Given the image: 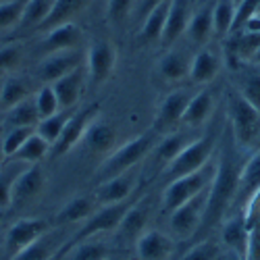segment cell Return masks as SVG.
I'll return each mask as SVG.
<instances>
[{
  "mask_svg": "<svg viewBox=\"0 0 260 260\" xmlns=\"http://www.w3.org/2000/svg\"><path fill=\"white\" fill-rule=\"evenodd\" d=\"M221 148L216 154V167H214V177L208 187V202L204 210V219L200 225V231H208L216 223L223 221L227 210L233 206L237 196V185H240L242 167L246 160L240 158L242 150L235 146L229 125L221 136Z\"/></svg>",
  "mask_w": 260,
  "mask_h": 260,
  "instance_id": "6da1fadb",
  "label": "cell"
},
{
  "mask_svg": "<svg viewBox=\"0 0 260 260\" xmlns=\"http://www.w3.org/2000/svg\"><path fill=\"white\" fill-rule=\"evenodd\" d=\"M227 125L242 152H254L260 146V113L237 90L227 94Z\"/></svg>",
  "mask_w": 260,
  "mask_h": 260,
  "instance_id": "7a4b0ae2",
  "label": "cell"
},
{
  "mask_svg": "<svg viewBox=\"0 0 260 260\" xmlns=\"http://www.w3.org/2000/svg\"><path fill=\"white\" fill-rule=\"evenodd\" d=\"M158 140H160V134H156L154 129H150V132L125 142L123 146L115 148L111 154H106L100 169H96L94 177L98 181H106V179H111L115 175L132 171L136 165H140L150 152H152L154 146L158 144Z\"/></svg>",
  "mask_w": 260,
  "mask_h": 260,
  "instance_id": "3957f363",
  "label": "cell"
},
{
  "mask_svg": "<svg viewBox=\"0 0 260 260\" xmlns=\"http://www.w3.org/2000/svg\"><path fill=\"white\" fill-rule=\"evenodd\" d=\"M216 144H219V134H214V132L200 136V138H193L181 152L162 169V177L173 181L177 177L189 175V173L206 167L214 158Z\"/></svg>",
  "mask_w": 260,
  "mask_h": 260,
  "instance_id": "277c9868",
  "label": "cell"
},
{
  "mask_svg": "<svg viewBox=\"0 0 260 260\" xmlns=\"http://www.w3.org/2000/svg\"><path fill=\"white\" fill-rule=\"evenodd\" d=\"M136 200L132 198H127L123 202H117V204H104L102 208L94 210L92 216H88V219L83 221L81 229L71 237V242L67 246H62L58 252H54L52 260H60L64 254H67L75 244L83 242V240H90V237H96L98 233H106V231H117L121 221H123V216L125 212L129 210V206H132Z\"/></svg>",
  "mask_w": 260,
  "mask_h": 260,
  "instance_id": "5b68a950",
  "label": "cell"
},
{
  "mask_svg": "<svg viewBox=\"0 0 260 260\" xmlns=\"http://www.w3.org/2000/svg\"><path fill=\"white\" fill-rule=\"evenodd\" d=\"M214 167H216V158H212L206 167L189 173V175H183V177H177V179L169 181V185L162 191V210L165 212H173L177 206L185 204L193 196H198L200 191L208 189L210 181L214 177Z\"/></svg>",
  "mask_w": 260,
  "mask_h": 260,
  "instance_id": "8992f818",
  "label": "cell"
},
{
  "mask_svg": "<svg viewBox=\"0 0 260 260\" xmlns=\"http://www.w3.org/2000/svg\"><path fill=\"white\" fill-rule=\"evenodd\" d=\"M206 202H208V189L200 191L198 196H193L185 204H181L173 212H169L171 214V219H169L171 233L175 237H179V240H189V237H193V233L200 231Z\"/></svg>",
  "mask_w": 260,
  "mask_h": 260,
  "instance_id": "52a82bcc",
  "label": "cell"
},
{
  "mask_svg": "<svg viewBox=\"0 0 260 260\" xmlns=\"http://www.w3.org/2000/svg\"><path fill=\"white\" fill-rule=\"evenodd\" d=\"M96 117H100V106H96V104H94V106H85L83 111L71 115L69 121L64 123L62 134L58 136V140H56V142L52 144V148H50V156H52V158H60V156H64V154H69L79 142H83L85 132H88L90 123H92Z\"/></svg>",
  "mask_w": 260,
  "mask_h": 260,
  "instance_id": "ba28073f",
  "label": "cell"
},
{
  "mask_svg": "<svg viewBox=\"0 0 260 260\" xmlns=\"http://www.w3.org/2000/svg\"><path fill=\"white\" fill-rule=\"evenodd\" d=\"M117 67V48L108 40L92 42L88 52H85V71H88V81L94 85L104 83L113 75Z\"/></svg>",
  "mask_w": 260,
  "mask_h": 260,
  "instance_id": "9c48e42d",
  "label": "cell"
},
{
  "mask_svg": "<svg viewBox=\"0 0 260 260\" xmlns=\"http://www.w3.org/2000/svg\"><path fill=\"white\" fill-rule=\"evenodd\" d=\"M46 233H50V223L46 219H40V216L21 219L9 227L7 237H5V248L9 256H15L21 250H25L27 246H31L34 242H38L40 237H44Z\"/></svg>",
  "mask_w": 260,
  "mask_h": 260,
  "instance_id": "30bf717a",
  "label": "cell"
},
{
  "mask_svg": "<svg viewBox=\"0 0 260 260\" xmlns=\"http://www.w3.org/2000/svg\"><path fill=\"white\" fill-rule=\"evenodd\" d=\"M189 100H191V94H189L187 90L169 92V94L160 100V104H158V108H156L154 123H152L154 132L160 134V136H165V134H169L177 123H181L183 113H185Z\"/></svg>",
  "mask_w": 260,
  "mask_h": 260,
  "instance_id": "8fae6325",
  "label": "cell"
},
{
  "mask_svg": "<svg viewBox=\"0 0 260 260\" xmlns=\"http://www.w3.org/2000/svg\"><path fill=\"white\" fill-rule=\"evenodd\" d=\"M79 64H83V56L77 48L73 50H60V52H50L38 64V77L44 83H54L62 75L71 73L77 69Z\"/></svg>",
  "mask_w": 260,
  "mask_h": 260,
  "instance_id": "7c38bea8",
  "label": "cell"
},
{
  "mask_svg": "<svg viewBox=\"0 0 260 260\" xmlns=\"http://www.w3.org/2000/svg\"><path fill=\"white\" fill-rule=\"evenodd\" d=\"M173 248V240L158 229H146L136 240L138 260H171Z\"/></svg>",
  "mask_w": 260,
  "mask_h": 260,
  "instance_id": "4fadbf2b",
  "label": "cell"
},
{
  "mask_svg": "<svg viewBox=\"0 0 260 260\" xmlns=\"http://www.w3.org/2000/svg\"><path fill=\"white\" fill-rule=\"evenodd\" d=\"M44 183L46 175L38 162L23 167L13 185V204H27L44 189Z\"/></svg>",
  "mask_w": 260,
  "mask_h": 260,
  "instance_id": "5bb4252c",
  "label": "cell"
},
{
  "mask_svg": "<svg viewBox=\"0 0 260 260\" xmlns=\"http://www.w3.org/2000/svg\"><path fill=\"white\" fill-rule=\"evenodd\" d=\"M85 79H88V71H85V62H83V64H79L77 69H73L71 73L62 75L60 79L50 83L54 88V92H56L60 111H71V108L79 102Z\"/></svg>",
  "mask_w": 260,
  "mask_h": 260,
  "instance_id": "9a60e30c",
  "label": "cell"
},
{
  "mask_svg": "<svg viewBox=\"0 0 260 260\" xmlns=\"http://www.w3.org/2000/svg\"><path fill=\"white\" fill-rule=\"evenodd\" d=\"M189 17H191V0H171L165 31L160 36V46L169 48V46L175 44V42L185 34Z\"/></svg>",
  "mask_w": 260,
  "mask_h": 260,
  "instance_id": "2e32d148",
  "label": "cell"
},
{
  "mask_svg": "<svg viewBox=\"0 0 260 260\" xmlns=\"http://www.w3.org/2000/svg\"><path fill=\"white\" fill-rule=\"evenodd\" d=\"M83 146L88 148L92 154H111L117 148V129H115V125L96 117L90 123L85 136H83Z\"/></svg>",
  "mask_w": 260,
  "mask_h": 260,
  "instance_id": "e0dca14e",
  "label": "cell"
},
{
  "mask_svg": "<svg viewBox=\"0 0 260 260\" xmlns=\"http://www.w3.org/2000/svg\"><path fill=\"white\" fill-rule=\"evenodd\" d=\"M136 187V175L132 173H121V175H115L106 181H100L94 198L98 200V204H117V202H123L132 196V191Z\"/></svg>",
  "mask_w": 260,
  "mask_h": 260,
  "instance_id": "ac0fdd59",
  "label": "cell"
},
{
  "mask_svg": "<svg viewBox=\"0 0 260 260\" xmlns=\"http://www.w3.org/2000/svg\"><path fill=\"white\" fill-rule=\"evenodd\" d=\"M81 42V29L77 23H62L56 25L48 31H44V38L40 40V46L42 50L50 52H60V50H73L79 46Z\"/></svg>",
  "mask_w": 260,
  "mask_h": 260,
  "instance_id": "d6986e66",
  "label": "cell"
},
{
  "mask_svg": "<svg viewBox=\"0 0 260 260\" xmlns=\"http://www.w3.org/2000/svg\"><path fill=\"white\" fill-rule=\"evenodd\" d=\"M221 237H223V244L229 248V252L240 254V256H244V260H246L250 229H248V223H246L244 212H237V214L227 216V219L223 221Z\"/></svg>",
  "mask_w": 260,
  "mask_h": 260,
  "instance_id": "ffe728a7",
  "label": "cell"
},
{
  "mask_svg": "<svg viewBox=\"0 0 260 260\" xmlns=\"http://www.w3.org/2000/svg\"><path fill=\"white\" fill-rule=\"evenodd\" d=\"M260 189V146L252 152V156L244 162L242 175H240V185H237V196L235 202L237 206H246V202Z\"/></svg>",
  "mask_w": 260,
  "mask_h": 260,
  "instance_id": "44dd1931",
  "label": "cell"
},
{
  "mask_svg": "<svg viewBox=\"0 0 260 260\" xmlns=\"http://www.w3.org/2000/svg\"><path fill=\"white\" fill-rule=\"evenodd\" d=\"M92 0H52V7L46 15V19L40 23V31H48L56 25L71 23V21L90 7Z\"/></svg>",
  "mask_w": 260,
  "mask_h": 260,
  "instance_id": "7402d4cb",
  "label": "cell"
},
{
  "mask_svg": "<svg viewBox=\"0 0 260 260\" xmlns=\"http://www.w3.org/2000/svg\"><path fill=\"white\" fill-rule=\"evenodd\" d=\"M221 71V56L212 50H200L198 54L191 56L189 64V79L198 85L210 83Z\"/></svg>",
  "mask_w": 260,
  "mask_h": 260,
  "instance_id": "603a6c76",
  "label": "cell"
},
{
  "mask_svg": "<svg viewBox=\"0 0 260 260\" xmlns=\"http://www.w3.org/2000/svg\"><path fill=\"white\" fill-rule=\"evenodd\" d=\"M212 111H214V94H212V90L204 88L198 94L191 96L181 123L187 127H200L210 119Z\"/></svg>",
  "mask_w": 260,
  "mask_h": 260,
  "instance_id": "cb8c5ba5",
  "label": "cell"
},
{
  "mask_svg": "<svg viewBox=\"0 0 260 260\" xmlns=\"http://www.w3.org/2000/svg\"><path fill=\"white\" fill-rule=\"evenodd\" d=\"M212 7L214 3H208L200 7L198 11H193L189 17V23L185 29V36L193 44H206V42L214 36V25H212Z\"/></svg>",
  "mask_w": 260,
  "mask_h": 260,
  "instance_id": "d4e9b609",
  "label": "cell"
},
{
  "mask_svg": "<svg viewBox=\"0 0 260 260\" xmlns=\"http://www.w3.org/2000/svg\"><path fill=\"white\" fill-rule=\"evenodd\" d=\"M148 216H150V204L146 198L142 200H136L132 206H129V210L125 212L123 221L119 225V235L123 237H138L146 231V223H148Z\"/></svg>",
  "mask_w": 260,
  "mask_h": 260,
  "instance_id": "484cf974",
  "label": "cell"
},
{
  "mask_svg": "<svg viewBox=\"0 0 260 260\" xmlns=\"http://www.w3.org/2000/svg\"><path fill=\"white\" fill-rule=\"evenodd\" d=\"M96 210V200L85 196V193H81V196H73L71 200H67L60 210L56 212V223L58 225H64V223H81L85 221L88 216H92Z\"/></svg>",
  "mask_w": 260,
  "mask_h": 260,
  "instance_id": "4316f807",
  "label": "cell"
},
{
  "mask_svg": "<svg viewBox=\"0 0 260 260\" xmlns=\"http://www.w3.org/2000/svg\"><path fill=\"white\" fill-rule=\"evenodd\" d=\"M171 0H165L158 7H154L144 19H142V27H140V42L142 44H150V42H160V36L165 31L167 23V15H169Z\"/></svg>",
  "mask_w": 260,
  "mask_h": 260,
  "instance_id": "83f0119b",
  "label": "cell"
},
{
  "mask_svg": "<svg viewBox=\"0 0 260 260\" xmlns=\"http://www.w3.org/2000/svg\"><path fill=\"white\" fill-rule=\"evenodd\" d=\"M189 64L191 56L181 50H171L158 60V73L167 81H179L183 77H189Z\"/></svg>",
  "mask_w": 260,
  "mask_h": 260,
  "instance_id": "f1b7e54d",
  "label": "cell"
},
{
  "mask_svg": "<svg viewBox=\"0 0 260 260\" xmlns=\"http://www.w3.org/2000/svg\"><path fill=\"white\" fill-rule=\"evenodd\" d=\"M189 142H191V140L185 138L183 134H165V136H160L158 144L154 146L152 154H154V158L158 160V165L165 169Z\"/></svg>",
  "mask_w": 260,
  "mask_h": 260,
  "instance_id": "f546056e",
  "label": "cell"
},
{
  "mask_svg": "<svg viewBox=\"0 0 260 260\" xmlns=\"http://www.w3.org/2000/svg\"><path fill=\"white\" fill-rule=\"evenodd\" d=\"M25 98H29V85L23 77L11 75L3 81V88H0V108L9 111V108L23 102Z\"/></svg>",
  "mask_w": 260,
  "mask_h": 260,
  "instance_id": "4dcf8cb0",
  "label": "cell"
},
{
  "mask_svg": "<svg viewBox=\"0 0 260 260\" xmlns=\"http://www.w3.org/2000/svg\"><path fill=\"white\" fill-rule=\"evenodd\" d=\"M5 123L9 127H36L40 123V115L36 108V100L34 98H25L23 102L15 104L13 108L7 111V119Z\"/></svg>",
  "mask_w": 260,
  "mask_h": 260,
  "instance_id": "1f68e13d",
  "label": "cell"
},
{
  "mask_svg": "<svg viewBox=\"0 0 260 260\" xmlns=\"http://www.w3.org/2000/svg\"><path fill=\"white\" fill-rule=\"evenodd\" d=\"M50 154V144L42 138V136H38L36 132L27 138V142L21 146L17 152H15V160H19V162H27V165H34V162H40L44 156H48Z\"/></svg>",
  "mask_w": 260,
  "mask_h": 260,
  "instance_id": "d6a6232c",
  "label": "cell"
},
{
  "mask_svg": "<svg viewBox=\"0 0 260 260\" xmlns=\"http://www.w3.org/2000/svg\"><path fill=\"white\" fill-rule=\"evenodd\" d=\"M235 19V3L233 0H216L212 7V25H214V36L227 38L231 36Z\"/></svg>",
  "mask_w": 260,
  "mask_h": 260,
  "instance_id": "836d02e7",
  "label": "cell"
},
{
  "mask_svg": "<svg viewBox=\"0 0 260 260\" xmlns=\"http://www.w3.org/2000/svg\"><path fill=\"white\" fill-rule=\"evenodd\" d=\"M67 260H108L111 258V252H108V246L96 237H90V240H83L79 244H75L69 252Z\"/></svg>",
  "mask_w": 260,
  "mask_h": 260,
  "instance_id": "e575fe53",
  "label": "cell"
},
{
  "mask_svg": "<svg viewBox=\"0 0 260 260\" xmlns=\"http://www.w3.org/2000/svg\"><path fill=\"white\" fill-rule=\"evenodd\" d=\"M13 162L11 165H0V210H7L13 206V185H15V179L21 173V165L15 158H11Z\"/></svg>",
  "mask_w": 260,
  "mask_h": 260,
  "instance_id": "d590c367",
  "label": "cell"
},
{
  "mask_svg": "<svg viewBox=\"0 0 260 260\" xmlns=\"http://www.w3.org/2000/svg\"><path fill=\"white\" fill-rule=\"evenodd\" d=\"M69 111H58L56 115L52 117H46V119H40V123L36 125V134L42 136L52 148V144L58 140V136L62 134V129H64V123L69 121Z\"/></svg>",
  "mask_w": 260,
  "mask_h": 260,
  "instance_id": "8d00e7d4",
  "label": "cell"
},
{
  "mask_svg": "<svg viewBox=\"0 0 260 260\" xmlns=\"http://www.w3.org/2000/svg\"><path fill=\"white\" fill-rule=\"evenodd\" d=\"M52 7V0H25L23 17H21V27H40V23L46 19Z\"/></svg>",
  "mask_w": 260,
  "mask_h": 260,
  "instance_id": "74e56055",
  "label": "cell"
},
{
  "mask_svg": "<svg viewBox=\"0 0 260 260\" xmlns=\"http://www.w3.org/2000/svg\"><path fill=\"white\" fill-rule=\"evenodd\" d=\"M52 248H54L52 237H50V233H46L44 237H40L38 242H34L25 250H21L19 254L11 256V260H52V256H54Z\"/></svg>",
  "mask_w": 260,
  "mask_h": 260,
  "instance_id": "f35d334b",
  "label": "cell"
},
{
  "mask_svg": "<svg viewBox=\"0 0 260 260\" xmlns=\"http://www.w3.org/2000/svg\"><path fill=\"white\" fill-rule=\"evenodd\" d=\"M36 100V108H38V115L40 119H46V117H52L60 111V104H58V98H56V92L50 83H44L42 88L38 90V94L34 96Z\"/></svg>",
  "mask_w": 260,
  "mask_h": 260,
  "instance_id": "ab89813d",
  "label": "cell"
},
{
  "mask_svg": "<svg viewBox=\"0 0 260 260\" xmlns=\"http://www.w3.org/2000/svg\"><path fill=\"white\" fill-rule=\"evenodd\" d=\"M25 0H7L0 3V29H11L21 23Z\"/></svg>",
  "mask_w": 260,
  "mask_h": 260,
  "instance_id": "60d3db41",
  "label": "cell"
},
{
  "mask_svg": "<svg viewBox=\"0 0 260 260\" xmlns=\"http://www.w3.org/2000/svg\"><path fill=\"white\" fill-rule=\"evenodd\" d=\"M36 132V127H11L9 134L5 136V140L0 142L3 144V152L7 158H13L17 150L27 142V138Z\"/></svg>",
  "mask_w": 260,
  "mask_h": 260,
  "instance_id": "b9f144b4",
  "label": "cell"
},
{
  "mask_svg": "<svg viewBox=\"0 0 260 260\" xmlns=\"http://www.w3.org/2000/svg\"><path fill=\"white\" fill-rule=\"evenodd\" d=\"M237 92L260 113V73H246L237 83Z\"/></svg>",
  "mask_w": 260,
  "mask_h": 260,
  "instance_id": "7bdbcfd3",
  "label": "cell"
},
{
  "mask_svg": "<svg viewBox=\"0 0 260 260\" xmlns=\"http://www.w3.org/2000/svg\"><path fill=\"white\" fill-rule=\"evenodd\" d=\"M221 258V244L214 240H202L191 246L181 260H219Z\"/></svg>",
  "mask_w": 260,
  "mask_h": 260,
  "instance_id": "ee69618b",
  "label": "cell"
},
{
  "mask_svg": "<svg viewBox=\"0 0 260 260\" xmlns=\"http://www.w3.org/2000/svg\"><path fill=\"white\" fill-rule=\"evenodd\" d=\"M258 11H260V0H242V3L235 7V19H233L231 34L242 31L248 25V21L258 15Z\"/></svg>",
  "mask_w": 260,
  "mask_h": 260,
  "instance_id": "f6af8a7d",
  "label": "cell"
},
{
  "mask_svg": "<svg viewBox=\"0 0 260 260\" xmlns=\"http://www.w3.org/2000/svg\"><path fill=\"white\" fill-rule=\"evenodd\" d=\"M23 60V46L17 42H9V44H0V71H11L19 67Z\"/></svg>",
  "mask_w": 260,
  "mask_h": 260,
  "instance_id": "bcb514c9",
  "label": "cell"
},
{
  "mask_svg": "<svg viewBox=\"0 0 260 260\" xmlns=\"http://www.w3.org/2000/svg\"><path fill=\"white\" fill-rule=\"evenodd\" d=\"M136 0H106V19L113 25H121L127 21L129 13L134 9Z\"/></svg>",
  "mask_w": 260,
  "mask_h": 260,
  "instance_id": "7dc6e473",
  "label": "cell"
},
{
  "mask_svg": "<svg viewBox=\"0 0 260 260\" xmlns=\"http://www.w3.org/2000/svg\"><path fill=\"white\" fill-rule=\"evenodd\" d=\"M160 3H165V0H140V7H138V15L144 19L150 11H152L154 7H158Z\"/></svg>",
  "mask_w": 260,
  "mask_h": 260,
  "instance_id": "c3c4849f",
  "label": "cell"
},
{
  "mask_svg": "<svg viewBox=\"0 0 260 260\" xmlns=\"http://www.w3.org/2000/svg\"><path fill=\"white\" fill-rule=\"evenodd\" d=\"M225 260H244V256H240V254H235V252H227Z\"/></svg>",
  "mask_w": 260,
  "mask_h": 260,
  "instance_id": "681fc988",
  "label": "cell"
},
{
  "mask_svg": "<svg viewBox=\"0 0 260 260\" xmlns=\"http://www.w3.org/2000/svg\"><path fill=\"white\" fill-rule=\"evenodd\" d=\"M250 62H252V64H258V67H260V48L254 52V56L250 58Z\"/></svg>",
  "mask_w": 260,
  "mask_h": 260,
  "instance_id": "f907efd6",
  "label": "cell"
},
{
  "mask_svg": "<svg viewBox=\"0 0 260 260\" xmlns=\"http://www.w3.org/2000/svg\"><path fill=\"white\" fill-rule=\"evenodd\" d=\"M5 158H7V156H5V152H3V144H0V165H3Z\"/></svg>",
  "mask_w": 260,
  "mask_h": 260,
  "instance_id": "816d5d0a",
  "label": "cell"
},
{
  "mask_svg": "<svg viewBox=\"0 0 260 260\" xmlns=\"http://www.w3.org/2000/svg\"><path fill=\"white\" fill-rule=\"evenodd\" d=\"M233 3H235V7H237V5H240V3H242V0H233Z\"/></svg>",
  "mask_w": 260,
  "mask_h": 260,
  "instance_id": "f5cc1de1",
  "label": "cell"
},
{
  "mask_svg": "<svg viewBox=\"0 0 260 260\" xmlns=\"http://www.w3.org/2000/svg\"><path fill=\"white\" fill-rule=\"evenodd\" d=\"M0 88H3V83H0Z\"/></svg>",
  "mask_w": 260,
  "mask_h": 260,
  "instance_id": "db71d44e",
  "label": "cell"
},
{
  "mask_svg": "<svg viewBox=\"0 0 260 260\" xmlns=\"http://www.w3.org/2000/svg\"><path fill=\"white\" fill-rule=\"evenodd\" d=\"M108 260H111V258H108Z\"/></svg>",
  "mask_w": 260,
  "mask_h": 260,
  "instance_id": "11a10c76",
  "label": "cell"
}]
</instances>
